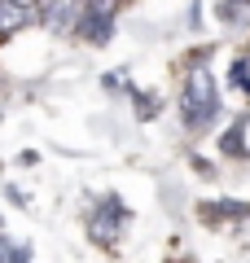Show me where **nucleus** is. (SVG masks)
Wrapping results in <instances>:
<instances>
[{
    "label": "nucleus",
    "mask_w": 250,
    "mask_h": 263,
    "mask_svg": "<svg viewBox=\"0 0 250 263\" xmlns=\"http://www.w3.org/2000/svg\"><path fill=\"white\" fill-rule=\"evenodd\" d=\"M185 123L189 127H206L211 123V114H215V84H211V75H206L202 66H198L193 75H189V84H185Z\"/></svg>",
    "instance_id": "1"
},
{
    "label": "nucleus",
    "mask_w": 250,
    "mask_h": 263,
    "mask_svg": "<svg viewBox=\"0 0 250 263\" xmlns=\"http://www.w3.org/2000/svg\"><path fill=\"white\" fill-rule=\"evenodd\" d=\"M79 13H83V0H48L44 5V22L53 31H75Z\"/></svg>",
    "instance_id": "2"
},
{
    "label": "nucleus",
    "mask_w": 250,
    "mask_h": 263,
    "mask_svg": "<svg viewBox=\"0 0 250 263\" xmlns=\"http://www.w3.org/2000/svg\"><path fill=\"white\" fill-rule=\"evenodd\" d=\"M119 202H105V206H101V215H97L93 219V237H97V241H101V246H110L114 241V233H119Z\"/></svg>",
    "instance_id": "3"
},
{
    "label": "nucleus",
    "mask_w": 250,
    "mask_h": 263,
    "mask_svg": "<svg viewBox=\"0 0 250 263\" xmlns=\"http://www.w3.org/2000/svg\"><path fill=\"white\" fill-rule=\"evenodd\" d=\"M31 22V5H18V0H0V31L9 35V31L27 27Z\"/></svg>",
    "instance_id": "4"
},
{
    "label": "nucleus",
    "mask_w": 250,
    "mask_h": 263,
    "mask_svg": "<svg viewBox=\"0 0 250 263\" xmlns=\"http://www.w3.org/2000/svg\"><path fill=\"white\" fill-rule=\"evenodd\" d=\"M0 259H27V254H22L18 246H5V241H0Z\"/></svg>",
    "instance_id": "5"
}]
</instances>
